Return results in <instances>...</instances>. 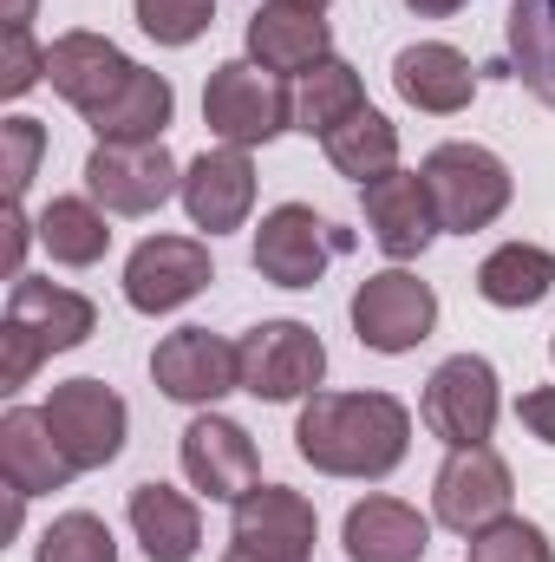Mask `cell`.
Here are the masks:
<instances>
[{
	"label": "cell",
	"instance_id": "cell-31",
	"mask_svg": "<svg viewBox=\"0 0 555 562\" xmlns=\"http://www.w3.org/2000/svg\"><path fill=\"white\" fill-rule=\"evenodd\" d=\"M132 13L157 46H196L216 26V0H132Z\"/></svg>",
	"mask_w": 555,
	"mask_h": 562
},
{
	"label": "cell",
	"instance_id": "cell-33",
	"mask_svg": "<svg viewBox=\"0 0 555 562\" xmlns=\"http://www.w3.org/2000/svg\"><path fill=\"white\" fill-rule=\"evenodd\" d=\"M0 177H7V203H20L26 196V183H33V170H39V157H46V125L39 119H26V112H13L7 125H0Z\"/></svg>",
	"mask_w": 555,
	"mask_h": 562
},
{
	"label": "cell",
	"instance_id": "cell-16",
	"mask_svg": "<svg viewBox=\"0 0 555 562\" xmlns=\"http://www.w3.org/2000/svg\"><path fill=\"white\" fill-rule=\"evenodd\" d=\"M7 327H13V334H26V340L53 360V353H72V347H86V340H92L99 307H92L79 288H66V281L20 276L13 288H7Z\"/></svg>",
	"mask_w": 555,
	"mask_h": 562
},
{
	"label": "cell",
	"instance_id": "cell-18",
	"mask_svg": "<svg viewBox=\"0 0 555 562\" xmlns=\"http://www.w3.org/2000/svg\"><path fill=\"white\" fill-rule=\"evenodd\" d=\"M177 196H183V210H190V223L203 236L242 229L249 210H256V164H249V150H236V144L203 150L196 164H183V190Z\"/></svg>",
	"mask_w": 555,
	"mask_h": 562
},
{
	"label": "cell",
	"instance_id": "cell-14",
	"mask_svg": "<svg viewBox=\"0 0 555 562\" xmlns=\"http://www.w3.org/2000/svg\"><path fill=\"white\" fill-rule=\"evenodd\" d=\"M46 79H53V92L92 125L132 79H138V59H125L105 33H86V26H72V33H59L53 46H46Z\"/></svg>",
	"mask_w": 555,
	"mask_h": 562
},
{
	"label": "cell",
	"instance_id": "cell-30",
	"mask_svg": "<svg viewBox=\"0 0 555 562\" xmlns=\"http://www.w3.org/2000/svg\"><path fill=\"white\" fill-rule=\"evenodd\" d=\"M33 562H118L112 524L92 517V510H66V517H53V524L39 530Z\"/></svg>",
	"mask_w": 555,
	"mask_h": 562
},
{
	"label": "cell",
	"instance_id": "cell-35",
	"mask_svg": "<svg viewBox=\"0 0 555 562\" xmlns=\"http://www.w3.org/2000/svg\"><path fill=\"white\" fill-rule=\"evenodd\" d=\"M39 360H46V353H39L26 334H13V327L0 321V393H20V386L39 373Z\"/></svg>",
	"mask_w": 555,
	"mask_h": 562
},
{
	"label": "cell",
	"instance_id": "cell-20",
	"mask_svg": "<svg viewBox=\"0 0 555 562\" xmlns=\"http://www.w3.org/2000/svg\"><path fill=\"white\" fill-rule=\"evenodd\" d=\"M0 477H7V491H20V497H46V491H66V484L79 477V464L66 458V445H59V431L46 425V413L13 406V413L0 419Z\"/></svg>",
	"mask_w": 555,
	"mask_h": 562
},
{
	"label": "cell",
	"instance_id": "cell-19",
	"mask_svg": "<svg viewBox=\"0 0 555 562\" xmlns=\"http://www.w3.org/2000/svg\"><path fill=\"white\" fill-rule=\"evenodd\" d=\"M393 92L424 119H451L477 99V66L451 40H418V46H399L393 59Z\"/></svg>",
	"mask_w": 555,
	"mask_h": 562
},
{
	"label": "cell",
	"instance_id": "cell-17",
	"mask_svg": "<svg viewBox=\"0 0 555 562\" xmlns=\"http://www.w3.org/2000/svg\"><path fill=\"white\" fill-rule=\"evenodd\" d=\"M360 210H366V236L380 243V256L393 262H418L438 236V210H431V190L418 170H386L360 190Z\"/></svg>",
	"mask_w": 555,
	"mask_h": 562
},
{
	"label": "cell",
	"instance_id": "cell-2",
	"mask_svg": "<svg viewBox=\"0 0 555 562\" xmlns=\"http://www.w3.org/2000/svg\"><path fill=\"white\" fill-rule=\"evenodd\" d=\"M418 177H424V190H431L438 229H451V236L490 229V223L510 210V196H517L510 164H503L497 150H484V144H438V150L418 164Z\"/></svg>",
	"mask_w": 555,
	"mask_h": 562
},
{
	"label": "cell",
	"instance_id": "cell-3",
	"mask_svg": "<svg viewBox=\"0 0 555 562\" xmlns=\"http://www.w3.org/2000/svg\"><path fill=\"white\" fill-rule=\"evenodd\" d=\"M203 125L216 144H236V150H256V144H275L294 125V99L281 92L275 72H262L256 59H223L203 86Z\"/></svg>",
	"mask_w": 555,
	"mask_h": 562
},
{
	"label": "cell",
	"instance_id": "cell-23",
	"mask_svg": "<svg viewBox=\"0 0 555 562\" xmlns=\"http://www.w3.org/2000/svg\"><path fill=\"white\" fill-rule=\"evenodd\" d=\"M125 517H132V530H138L150 562H196V550H203V510H196V497H183V491H170L157 477L132 484Z\"/></svg>",
	"mask_w": 555,
	"mask_h": 562
},
{
	"label": "cell",
	"instance_id": "cell-42",
	"mask_svg": "<svg viewBox=\"0 0 555 562\" xmlns=\"http://www.w3.org/2000/svg\"><path fill=\"white\" fill-rule=\"evenodd\" d=\"M550 360H555V334H550Z\"/></svg>",
	"mask_w": 555,
	"mask_h": 562
},
{
	"label": "cell",
	"instance_id": "cell-11",
	"mask_svg": "<svg viewBox=\"0 0 555 562\" xmlns=\"http://www.w3.org/2000/svg\"><path fill=\"white\" fill-rule=\"evenodd\" d=\"M177 458H183L190 491H203L209 504H236V497H249V491L262 484V451H256V438L236 419L209 413V406L183 425Z\"/></svg>",
	"mask_w": 555,
	"mask_h": 562
},
{
	"label": "cell",
	"instance_id": "cell-9",
	"mask_svg": "<svg viewBox=\"0 0 555 562\" xmlns=\"http://www.w3.org/2000/svg\"><path fill=\"white\" fill-rule=\"evenodd\" d=\"M510 497H517V477H510V464L490 445L451 451L438 464V477H431V517L444 530H457V537H477L497 517H510Z\"/></svg>",
	"mask_w": 555,
	"mask_h": 562
},
{
	"label": "cell",
	"instance_id": "cell-8",
	"mask_svg": "<svg viewBox=\"0 0 555 562\" xmlns=\"http://www.w3.org/2000/svg\"><path fill=\"white\" fill-rule=\"evenodd\" d=\"M150 380L177 406H216V400L242 393V347L209 334V327H177V334L157 340Z\"/></svg>",
	"mask_w": 555,
	"mask_h": 562
},
{
	"label": "cell",
	"instance_id": "cell-36",
	"mask_svg": "<svg viewBox=\"0 0 555 562\" xmlns=\"http://www.w3.org/2000/svg\"><path fill=\"white\" fill-rule=\"evenodd\" d=\"M517 419L530 425V438L555 445V386H530V393L517 400Z\"/></svg>",
	"mask_w": 555,
	"mask_h": 562
},
{
	"label": "cell",
	"instance_id": "cell-21",
	"mask_svg": "<svg viewBox=\"0 0 555 562\" xmlns=\"http://www.w3.org/2000/svg\"><path fill=\"white\" fill-rule=\"evenodd\" d=\"M249 59L262 66V72H287V79H301V72H314L320 59H333V26L320 20V13H307V7H287V0H269V7H256L249 13Z\"/></svg>",
	"mask_w": 555,
	"mask_h": 562
},
{
	"label": "cell",
	"instance_id": "cell-37",
	"mask_svg": "<svg viewBox=\"0 0 555 562\" xmlns=\"http://www.w3.org/2000/svg\"><path fill=\"white\" fill-rule=\"evenodd\" d=\"M26 243H39V229L26 223V210H20V203H7V281L26 276V269H20V262H26Z\"/></svg>",
	"mask_w": 555,
	"mask_h": 562
},
{
	"label": "cell",
	"instance_id": "cell-25",
	"mask_svg": "<svg viewBox=\"0 0 555 562\" xmlns=\"http://www.w3.org/2000/svg\"><path fill=\"white\" fill-rule=\"evenodd\" d=\"M170 119H177V86L138 66V79L92 119V132H99V144H163Z\"/></svg>",
	"mask_w": 555,
	"mask_h": 562
},
{
	"label": "cell",
	"instance_id": "cell-27",
	"mask_svg": "<svg viewBox=\"0 0 555 562\" xmlns=\"http://www.w3.org/2000/svg\"><path fill=\"white\" fill-rule=\"evenodd\" d=\"M353 112H366V79H360L340 53L320 59L314 72H301V86H294V132L327 138V132H340Z\"/></svg>",
	"mask_w": 555,
	"mask_h": 562
},
{
	"label": "cell",
	"instance_id": "cell-13",
	"mask_svg": "<svg viewBox=\"0 0 555 562\" xmlns=\"http://www.w3.org/2000/svg\"><path fill=\"white\" fill-rule=\"evenodd\" d=\"M209 281H216L209 243H196V236H144L132 249V262H125V301L157 321V314L190 307Z\"/></svg>",
	"mask_w": 555,
	"mask_h": 562
},
{
	"label": "cell",
	"instance_id": "cell-39",
	"mask_svg": "<svg viewBox=\"0 0 555 562\" xmlns=\"http://www.w3.org/2000/svg\"><path fill=\"white\" fill-rule=\"evenodd\" d=\"M33 20V0H7V26H26Z\"/></svg>",
	"mask_w": 555,
	"mask_h": 562
},
{
	"label": "cell",
	"instance_id": "cell-5",
	"mask_svg": "<svg viewBox=\"0 0 555 562\" xmlns=\"http://www.w3.org/2000/svg\"><path fill=\"white\" fill-rule=\"evenodd\" d=\"M424 425L431 438H444L451 451L464 445H490L497 413H503V393H497V367L484 353H451L431 380H424Z\"/></svg>",
	"mask_w": 555,
	"mask_h": 562
},
{
	"label": "cell",
	"instance_id": "cell-24",
	"mask_svg": "<svg viewBox=\"0 0 555 562\" xmlns=\"http://www.w3.org/2000/svg\"><path fill=\"white\" fill-rule=\"evenodd\" d=\"M503 46H510V79H523V92L555 112V0H510Z\"/></svg>",
	"mask_w": 555,
	"mask_h": 562
},
{
	"label": "cell",
	"instance_id": "cell-32",
	"mask_svg": "<svg viewBox=\"0 0 555 562\" xmlns=\"http://www.w3.org/2000/svg\"><path fill=\"white\" fill-rule=\"evenodd\" d=\"M471 562H555V550H550V537H543V524L497 517L490 530L471 537Z\"/></svg>",
	"mask_w": 555,
	"mask_h": 562
},
{
	"label": "cell",
	"instance_id": "cell-29",
	"mask_svg": "<svg viewBox=\"0 0 555 562\" xmlns=\"http://www.w3.org/2000/svg\"><path fill=\"white\" fill-rule=\"evenodd\" d=\"M320 150H327V164L340 170V177H353L360 190L373 183V177H386V170H399V125L386 119V112H353L340 132H327L320 138Z\"/></svg>",
	"mask_w": 555,
	"mask_h": 562
},
{
	"label": "cell",
	"instance_id": "cell-15",
	"mask_svg": "<svg viewBox=\"0 0 555 562\" xmlns=\"http://www.w3.org/2000/svg\"><path fill=\"white\" fill-rule=\"evenodd\" d=\"M314 537H320V517L287 484H256L249 497L229 504V543L236 550H256V557H275V562H307Z\"/></svg>",
	"mask_w": 555,
	"mask_h": 562
},
{
	"label": "cell",
	"instance_id": "cell-4",
	"mask_svg": "<svg viewBox=\"0 0 555 562\" xmlns=\"http://www.w3.org/2000/svg\"><path fill=\"white\" fill-rule=\"evenodd\" d=\"M236 347H242V393H256L262 406L314 400V386L327 380V347L307 321H262Z\"/></svg>",
	"mask_w": 555,
	"mask_h": 562
},
{
	"label": "cell",
	"instance_id": "cell-7",
	"mask_svg": "<svg viewBox=\"0 0 555 562\" xmlns=\"http://www.w3.org/2000/svg\"><path fill=\"white\" fill-rule=\"evenodd\" d=\"M183 190L170 144H99L86 157V196L105 216H150Z\"/></svg>",
	"mask_w": 555,
	"mask_h": 562
},
{
	"label": "cell",
	"instance_id": "cell-26",
	"mask_svg": "<svg viewBox=\"0 0 555 562\" xmlns=\"http://www.w3.org/2000/svg\"><path fill=\"white\" fill-rule=\"evenodd\" d=\"M550 288H555V256L543 243H503V249H490L477 262V294L490 307H503V314L550 301Z\"/></svg>",
	"mask_w": 555,
	"mask_h": 562
},
{
	"label": "cell",
	"instance_id": "cell-34",
	"mask_svg": "<svg viewBox=\"0 0 555 562\" xmlns=\"http://www.w3.org/2000/svg\"><path fill=\"white\" fill-rule=\"evenodd\" d=\"M46 79V46H33V26H7V53H0V92L26 99Z\"/></svg>",
	"mask_w": 555,
	"mask_h": 562
},
{
	"label": "cell",
	"instance_id": "cell-10",
	"mask_svg": "<svg viewBox=\"0 0 555 562\" xmlns=\"http://www.w3.org/2000/svg\"><path fill=\"white\" fill-rule=\"evenodd\" d=\"M353 334L360 347L373 353H412L418 340H431L438 327V294L431 281L406 276V269H386V276H366L353 288Z\"/></svg>",
	"mask_w": 555,
	"mask_h": 562
},
{
	"label": "cell",
	"instance_id": "cell-6",
	"mask_svg": "<svg viewBox=\"0 0 555 562\" xmlns=\"http://www.w3.org/2000/svg\"><path fill=\"white\" fill-rule=\"evenodd\" d=\"M347 249H353V236L333 229V223H320L307 203H275L262 216V229H256L249 262H256V276L275 281V288H314V281L327 276V262L347 256Z\"/></svg>",
	"mask_w": 555,
	"mask_h": 562
},
{
	"label": "cell",
	"instance_id": "cell-12",
	"mask_svg": "<svg viewBox=\"0 0 555 562\" xmlns=\"http://www.w3.org/2000/svg\"><path fill=\"white\" fill-rule=\"evenodd\" d=\"M39 413L59 431V445H66V458H72L79 471H105V464L125 451V431H132L125 400H118L105 380H66V386H53V400H46Z\"/></svg>",
	"mask_w": 555,
	"mask_h": 562
},
{
	"label": "cell",
	"instance_id": "cell-22",
	"mask_svg": "<svg viewBox=\"0 0 555 562\" xmlns=\"http://www.w3.org/2000/svg\"><path fill=\"white\" fill-rule=\"evenodd\" d=\"M340 543H347V562H418L431 550V517H418L406 497H360L340 524Z\"/></svg>",
	"mask_w": 555,
	"mask_h": 562
},
{
	"label": "cell",
	"instance_id": "cell-1",
	"mask_svg": "<svg viewBox=\"0 0 555 562\" xmlns=\"http://www.w3.org/2000/svg\"><path fill=\"white\" fill-rule=\"evenodd\" d=\"M294 451L320 477L380 484L412 451V413L393 393H314L294 419Z\"/></svg>",
	"mask_w": 555,
	"mask_h": 562
},
{
	"label": "cell",
	"instance_id": "cell-38",
	"mask_svg": "<svg viewBox=\"0 0 555 562\" xmlns=\"http://www.w3.org/2000/svg\"><path fill=\"white\" fill-rule=\"evenodd\" d=\"M406 7H412L418 20H451V13H457V7H471V0H406Z\"/></svg>",
	"mask_w": 555,
	"mask_h": 562
},
{
	"label": "cell",
	"instance_id": "cell-41",
	"mask_svg": "<svg viewBox=\"0 0 555 562\" xmlns=\"http://www.w3.org/2000/svg\"><path fill=\"white\" fill-rule=\"evenodd\" d=\"M287 7H307V13H327L333 0H287Z\"/></svg>",
	"mask_w": 555,
	"mask_h": 562
},
{
	"label": "cell",
	"instance_id": "cell-40",
	"mask_svg": "<svg viewBox=\"0 0 555 562\" xmlns=\"http://www.w3.org/2000/svg\"><path fill=\"white\" fill-rule=\"evenodd\" d=\"M223 562H275V557H256V550H236V543H229V557Z\"/></svg>",
	"mask_w": 555,
	"mask_h": 562
},
{
	"label": "cell",
	"instance_id": "cell-28",
	"mask_svg": "<svg viewBox=\"0 0 555 562\" xmlns=\"http://www.w3.org/2000/svg\"><path fill=\"white\" fill-rule=\"evenodd\" d=\"M33 229H39V249H46L59 269H92V262H105V249H112V223H105V210H99L92 196H53Z\"/></svg>",
	"mask_w": 555,
	"mask_h": 562
}]
</instances>
